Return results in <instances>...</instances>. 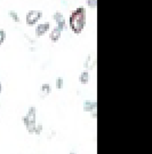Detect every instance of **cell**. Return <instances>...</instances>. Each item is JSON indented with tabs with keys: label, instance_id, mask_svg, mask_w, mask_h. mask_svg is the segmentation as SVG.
Masks as SVG:
<instances>
[{
	"label": "cell",
	"instance_id": "obj_4",
	"mask_svg": "<svg viewBox=\"0 0 152 154\" xmlns=\"http://www.w3.org/2000/svg\"><path fill=\"white\" fill-rule=\"evenodd\" d=\"M36 28H34V35H36V37L37 38H40V37H42L45 36L47 32H49L51 30V22H39L36 24Z\"/></svg>",
	"mask_w": 152,
	"mask_h": 154
},
{
	"label": "cell",
	"instance_id": "obj_14",
	"mask_svg": "<svg viewBox=\"0 0 152 154\" xmlns=\"http://www.w3.org/2000/svg\"><path fill=\"white\" fill-rule=\"evenodd\" d=\"M90 60H92V55H88V57L86 58V60H85V63H83V67H85L86 69L90 67Z\"/></svg>",
	"mask_w": 152,
	"mask_h": 154
},
{
	"label": "cell",
	"instance_id": "obj_7",
	"mask_svg": "<svg viewBox=\"0 0 152 154\" xmlns=\"http://www.w3.org/2000/svg\"><path fill=\"white\" fill-rule=\"evenodd\" d=\"M97 109V103L96 101H90V100H86L83 103V110L85 112H93Z\"/></svg>",
	"mask_w": 152,
	"mask_h": 154
},
{
	"label": "cell",
	"instance_id": "obj_9",
	"mask_svg": "<svg viewBox=\"0 0 152 154\" xmlns=\"http://www.w3.org/2000/svg\"><path fill=\"white\" fill-rule=\"evenodd\" d=\"M8 16H9V17L12 19V21L15 22V23H19V22H21L19 13H17L16 11H14V9H10V11L8 12Z\"/></svg>",
	"mask_w": 152,
	"mask_h": 154
},
{
	"label": "cell",
	"instance_id": "obj_12",
	"mask_svg": "<svg viewBox=\"0 0 152 154\" xmlns=\"http://www.w3.org/2000/svg\"><path fill=\"white\" fill-rule=\"evenodd\" d=\"M55 86H56V89L58 90H61V89H63L64 86V79L62 77H58L56 79V82H55Z\"/></svg>",
	"mask_w": 152,
	"mask_h": 154
},
{
	"label": "cell",
	"instance_id": "obj_16",
	"mask_svg": "<svg viewBox=\"0 0 152 154\" xmlns=\"http://www.w3.org/2000/svg\"><path fill=\"white\" fill-rule=\"evenodd\" d=\"M92 117H93V119H97V112H96V109L92 112Z\"/></svg>",
	"mask_w": 152,
	"mask_h": 154
},
{
	"label": "cell",
	"instance_id": "obj_17",
	"mask_svg": "<svg viewBox=\"0 0 152 154\" xmlns=\"http://www.w3.org/2000/svg\"><path fill=\"white\" fill-rule=\"evenodd\" d=\"M1 91H2V85H1V82H0V93H1Z\"/></svg>",
	"mask_w": 152,
	"mask_h": 154
},
{
	"label": "cell",
	"instance_id": "obj_6",
	"mask_svg": "<svg viewBox=\"0 0 152 154\" xmlns=\"http://www.w3.org/2000/svg\"><path fill=\"white\" fill-rule=\"evenodd\" d=\"M62 32L63 31L61 29H58L56 26L54 28H51V30H49V40L53 42V43H57L62 37Z\"/></svg>",
	"mask_w": 152,
	"mask_h": 154
},
{
	"label": "cell",
	"instance_id": "obj_2",
	"mask_svg": "<svg viewBox=\"0 0 152 154\" xmlns=\"http://www.w3.org/2000/svg\"><path fill=\"white\" fill-rule=\"evenodd\" d=\"M36 113H37V109H36V107L32 106L28 110V114L22 117V121H23L26 130H28V132L30 135L34 134V129H36V125H37V123H36Z\"/></svg>",
	"mask_w": 152,
	"mask_h": 154
},
{
	"label": "cell",
	"instance_id": "obj_18",
	"mask_svg": "<svg viewBox=\"0 0 152 154\" xmlns=\"http://www.w3.org/2000/svg\"><path fill=\"white\" fill-rule=\"evenodd\" d=\"M70 154H76V153H70Z\"/></svg>",
	"mask_w": 152,
	"mask_h": 154
},
{
	"label": "cell",
	"instance_id": "obj_1",
	"mask_svg": "<svg viewBox=\"0 0 152 154\" xmlns=\"http://www.w3.org/2000/svg\"><path fill=\"white\" fill-rule=\"evenodd\" d=\"M70 30L75 35H80L87 24V9L85 6H79L70 13L69 20Z\"/></svg>",
	"mask_w": 152,
	"mask_h": 154
},
{
	"label": "cell",
	"instance_id": "obj_13",
	"mask_svg": "<svg viewBox=\"0 0 152 154\" xmlns=\"http://www.w3.org/2000/svg\"><path fill=\"white\" fill-rule=\"evenodd\" d=\"M6 40V31L4 29H0V46L2 45Z\"/></svg>",
	"mask_w": 152,
	"mask_h": 154
},
{
	"label": "cell",
	"instance_id": "obj_8",
	"mask_svg": "<svg viewBox=\"0 0 152 154\" xmlns=\"http://www.w3.org/2000/svg\"><path fill=\"white\" fill-rule=\"evenodd\" d=\"M79 81H80V83L81 84H87L90 81V74H89V71L85 70L83 71L81 74H80V76H79Z\"/></svg>",
	"mask_w": 152,
	"mask_h": 154
},
{
	"label": "cell",
	"instance_id": "obj_3",
	"mask_svg": "<svg viewBox=\"0 0 152 154\" xmlns=\"http://www.w3.org/2000/svg\"><path fill=\"white\" fill-rule=\"evenodd\" d=\"M44 13L40 9H30L25 15V24L28 26H34L42 19Z\"/></svg>",
	"mask_w": 152,
	"mask_h": 154
},
{
	"label": "cell",
	"instance_id": "obj_10",
	"mask_svg": "<svg viewBox=\"0 0 152 154\" xmlns=\"http://www.w3.org/2000/svg\"><path fill=\"white\" fill-rule=\"evenodd\" d=\"M85 4L90 9H96L97 8V0H85Z\"/></svg>",
	"mask_w": 152,
	"mask_h": 154
},
{
	"label": "cell",
	"instance_id": "obj_11",
	"mask_svg": "<svg viewBox=\"0 0 152 154\" xmlns=\"http://www.w3.org/2000/svg\"><path fill=\"white\" fill-rule=\"evenodd\" d=\"M40 91H41L42 93H45V94H49V93H51V85L48 83L42 84V85L40 86Z\"/></svg>",
	"mask_w": 152,
	"mask_h": 154
},
{
	"label": "cell",
	"instance_id": "obj_15",
	"mask_svg": "<svg viewBox=\"0 0 152 154\" xmlns=\"http://www.w3.org/2000/svg\"><path fill=\"white\" fill-rule=\"evenodd\" d=\"M42 131V125H36V129H34V134L36 135H40Z\"/></svg>",
	"mask_w": 152,
	"mask_h": 154
},
{
	"label": "cell",
	"instance_id": "obj_5",
	"mask_svg": "<svg viewBox=\"0 0 152 154\" xmlns=\"http://www.w3.org/2000/svg\"><path fill=\"white\" fill-rule=\"evenodd\" d=\"M53 19H54V22L56 23V26L58 29H61L62 31H64L68 28V22H66V19H65V16L62 12L56 11L53 14Z\"/></svg>",
	"mask_w": 152,
	"mask_h": 154
}]
</instances>
